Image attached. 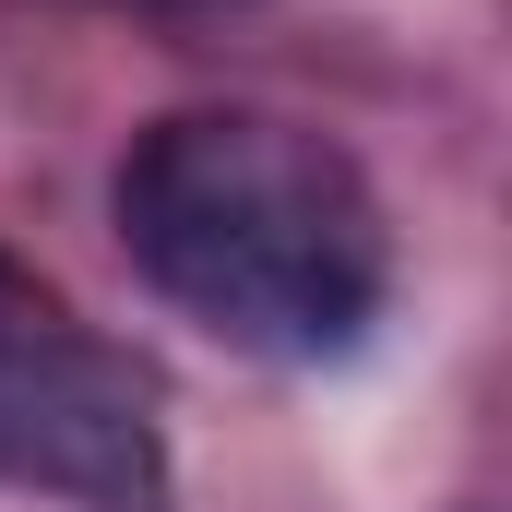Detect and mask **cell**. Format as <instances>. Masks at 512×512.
Returning <instances> with one entry per match:
<instances>
[{"label": "cell", "instance_id": "3957f363", "mask_svg": "<svg viewBox=\"0 0 512 512\" xmlns=\"http://www.w3.org/2000/svg\"><path fill=\"white\" fill-rule=\"evenodd\" d=\"M131 12H215V0H131Z\"/></svg>", "mask_w": 512, "mask_h": 512}, {"label": "cell", "instance_id": "7a4b0ae2", "mask_svg": "<svg viewBox=\"0 0 512 512\" xmlns=\"http://www.w3.org/2000/svg\"><path fill=\"white\" fill-rule=\"evenodd\" d=\"M0 489L72 512H167V429L155 393L96 322H72L60 286L0 251Z\"/></svg>", "mask_w": 512, "mask_h": 512}, {"label": "cell", "instance_id": "6da1fadb", "mask_svg": "<svg viewBox=\"0 0 512 512\" xmlns=\"http://www.w3.org/2000/svg\"><path fill=\"white\" fill-rule=\"evenodd\" d=\"M131 274L239 358H358L393 298V227L346 143L274 108H179L120 155Z\"/></svg>", "mask_w": 512, "mask_h": 512}]
</instances>
